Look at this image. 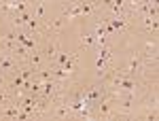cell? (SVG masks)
<instances>
[{
    "label": "cell",
    "instance_id": "cell-1",
    "mask_svg": "<svg viewBox=\"0 0 159 121\" xmlns=\"http://www.w3.org/2000/svg\"><path fill=\"white\" fill-rule=\"evenodd\" d=\"M21 64H24V62H19L13 53H4V55H2V60H0V70L9 77V74L17 72V70L21 68Z\"/></svg>",
    "mask_w": 159,
    "mask_h": 121
},
{
    "label": "cell",
    "instance_id": "cell-3",
    "mask_svg": "<svg viewBox=\"0 0 159 121\" xmlns=\"http://www.w3.org/2000/svg\"><path fill=\"white\" fill-rule=\"evenodd\" d=\"M79 47L83 49H89V47H96V34L91 32V28L89 30H85L83 34H81V38H79Z\"/></svg>",
    "mask_w": 159,
    "mask_h": 121
},
{
    "label": "cell",
    "instance_id": "cell-2",
    "mask_svg": "<svg viewBox=\"0 0 159 121\" xmlns=\"http://www.w3.org/2000/svg\"><path fill=\"white\" fill-rule=\"evenodd\" d=\"M15 45H17V30L11 28L9 32H4V34L0 36V49L7 51V53H11L13 49H15Z\"/></svg>",
    "mask_w": 159,
    "mask_h": 121
},
{
    "label": "cell",
    "instance_id": "cell-4",
    "mask_svg": "<svg viewBox=\"0 0 159 121\" xmlns=\"http://www.w3.org/2000/svg\"><path fill=\"white\" fill-rule=\"evenodd\" d=\"M4 53H7V51H2V49H0V60H2V55H4Z\"/></svg>",
    "mask_w": 159,
    "mask_h": 121
}]
</instances>
